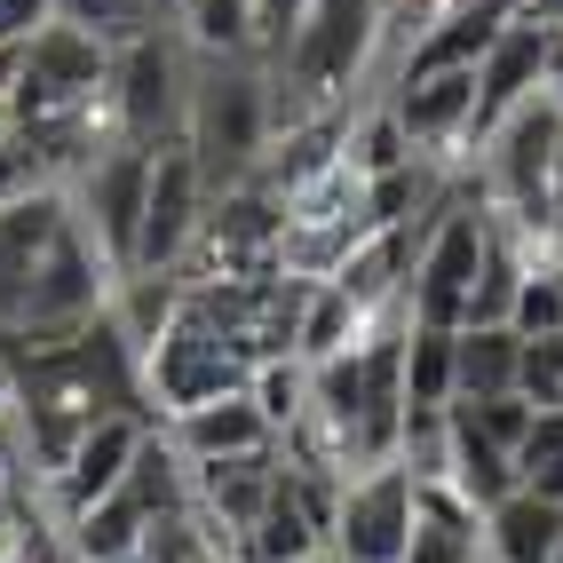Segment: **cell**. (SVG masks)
Listing matches in <instances>:
<instances>
[{"instance_id": "cell-22", "label": "cell", "mask_w": 563, "mask_h": 563, "mask_svg": "<svg viewBox=\"0 0 563 563\" xmlns=\"http://www.w3.org/2000/svg\"><path fill=\"white\" fill-rule=\"evenodd\" d=\"M365 342V318L350 310V294L342 286H310V302H302V333H294V357L302 365H325V357H342Z\"/></svg>"}, {"instance_id": "cell-17", "label": "cell", "mask_w": 563, "mask_h": 563, "mask_svg": "<svg viewBox=\"0 0 563 563\" xmlns=\"http://www.w3.org/2000/svg\"><path fill=\"white\" fill-rule=\"evenodd\" d=\"M318 548H325V523L302 508V493L286 484V461H278V493H271V508L246 523L239 563H302V555H318Z\"/></svg>"}, {"instance_id": "cell-1", "label": "cell", "mask_w": 563, "mask_h": 563, "mask_svg": "<svg viewBox=\"0 0 563 563\" xmlns=\"http://www.w3.org/2000/svg\"><path fill=\"white\" fill-rule=\"evenodd\" d=\"M120 271L96 254V239L71 222L64 191H32L0 207V357L64 350L111 310Z\"/></svg>"}, {"instance_id": "cell-6", "label": "cell", "mask_w": 563, "mask_h": 563, "mask_svg": "<svg viewBox=\"0 0 563 563\" xmlns=\"http://www.w3.org/2000/svg\"><path fill=\"white\" fill-rule=\"evenodd\" d=\"M183 96H191V48H183V32L159 24L128 41L111 56V120H120V143H143V152H159V143L183 135Z\"/></svg>"}, {"instance_id": "cell-3", "label": "cell", "mask_w": 563, "mask_h": 563, "mask_svg": "<svg viewBox=\"0 0 563 563\" xmlns=\"http://www.w3.org/2000/svg\"><path fill=\"white\" fill-rule=\"evenodd\" d=\"M278 135V96L262 56H191V96H183V152L199 159L207 191L254 183L262 152Z\"/></svg>"}, {"instance_id": "cell-24", "label": "cell", "mask_w": 563, "mask_h": 563, "mask_svg": "<svg viewBox=\"0 0 563 563\" xmlns=\"http://www.w3.org/2000/svg\"><path fill=\"white\" fill-rule=\"evenodd\" d=\"M516 493L563 508V405L532 412V429H523V444H516Z\"/></svg>"}, {"instance_id": "cell-14", "label": "cell", "mask_w": 563, "mask_h": 563, "mask_svg": "<svg viewBox=\"0 0 563 563\" xmlns=\"http://www.w3.org/2000/svg\"><path fill=\"white\" fill-rule=\"evenodd\" d=\"M159 437L175 444L183 461H231V453H271V429H262V412L239 397H214V405H191V412H175V421H159Z\"/></svg>"}, {"instance_id": "cell-32", "label": "cell", "mask_w": 563, "mask_h": 563, "mask_svg": "<svg viewBox=\"0 0 563 563\" xmlns=\"http://www.w3.org/2000/svg\"><path fill=\"white\" fill-rule=\"evenodd\" d=\"M548 231H563V143H555V222Z\"/></svg>"}, {"instance_id": "cell-36", "label": "cell", "mask_w": 563, "mask_h": 563, "mask_svg": "<svg viewBox=\"0 0 563 563\" xmlns=\"http://www.w3.org/2000/svg\"><path fill=\"white\" fill-rule=\"evenodd\" d=\"M0 484H9V476H0Z\"/></svg>"}, {"instance_id": "cell-7", "label": "cell", "mask_w": 563, "mask_h": 563, "mask_svg": "<svg viewBox=\"0 0 563 563\" xmlns=\"http://www.w3.org/2000/svg\"><path fill=\"white\" fill-rule=\"evenodd\" d=\"M143 199H152V152L143 143H111L96 167H80L64 183V207L71 222L96 239V254L111 271H135V239H143Z\"/></svg>"}, {"instance_id": "cell-5", "label": "cell", "mask_w": 563, "mask_h": 563, "mask_svg": "<svg viewBox=\"0 0 563 563\" xmlns=\"http://www.w3.org/2000/svg\"><path fill=\"white\" fill-rule=\"evenodd\" d=\"M135 365H143V412H152V421H175V412L214 405V397H239L246 373H254L191 302L167 318V333H159V342L143 350Z\"/></svg>"}, {"instance_id": "cell-28", "label": "cell", "mask_w": 563, "mask_h": 563, "mask_svg": "<svg viewBox=\"0 0 563 563\" xmlns=\"http://www.w3.org/2000/svg\"><path fill=\"white\" fill-rule=\"evenodd\" d=\"M302 24H310V0H254V56L278 64Z\"/></svg>"}, {"instance_id": "cell-13", "label": "cell", "mask_w": 563, "mask_h": 563, "mask_svg": "<svg viewBox=\"0 0 563 563\" xmlns=\"http://www.w3.org/2000/svg\"><path fill=\"white\" fill-rule=\"evenodd\" d=\"M405 563H484V516L453 493V484H412Z\"/></svg>"}, {"instance_id": "cell-31", "label": "cell", "mask_w": 563, "mask_h": 563, "mask_svg": "<svg viewBox=\"0 0 563 563\" xmlns=\"http://www.w3.org/2000/svg\"><path fill=\"white\" fill-rule=\"evenodd\" d=\"M540 96L555 103V120H563V24L548 32V80H540Z\"/></svg>"}, {"instance_id": "cell-35", "label": "cell", "mask_w": 563, "mask_h": 563, "mask_svg": "<svg viewBox=\"0 0 563 563\" xmlns=\"http://www.w3.org/2000/svg\"><path fill=\"white\" fill-rule=\"evenodd\" d=\"M555 563H563V540H555Z\"/></svg>"}, {"instance_id": "cell-19", "label": "cell", "mask_w": 563, "mask_h": 563, "mask_svg": "<svg viewBox=\"0 0 563 563\" xmlns=\"http://www.w3.org/2000/svg\"><path fill=\"white\" fill-rule=\"evenodd\" d=\"M167 24L191 56H254V0H175Z\"/></svg>"}, {"instance_id": "cell-23", "label": "cell", "mask_w": 563, "mask_h": 563, "mask_svg": "<svg viewBox=\"0 0 563 563\" xmlns=\"http://www.w3.org/2000/svg\"><path fill=\"white\" fill-rule=\"evenodd\" d=\"M246 405L262 412V429H271V437H286L310 412V365L302 357H262L246 373Z\"/></svg>"}, {"instance_id": "cell-26", "label": "cell", "mask_w": 563, "mask_h": 563, "mask_svg": "<svg viewBox=\"0 0 563 563\" xmlns=\"http://www.w3.org/2000/svg\"><path fill=\"white\" fill-rule=\"evenodd\" d=\"M508 333H516V342H555V333H563V286L548 278V262H532V278L516 286Z\"/></svg>"}, {"instance_id": "cell-11", "label": "cell", "mask_w": 563, "mask_h": 563, "mask_svg": "<svg viewBox=\"0 0 563 563\" xmlns=\"http://www.w3.org/2000/svg\"><path fill=\"white\" fill-rule=\"evenodd\" d=\"M143 437H152V412H111V421H96L64 453V468L48 476V516L71 523V516H88L96 500H111V493H120V476L135 468Z\"/></svg>"}, {"instance_id": "cell-15", "label": "cell", "mask_w": 563, "mask_h": 563, "mask_svg": "<svg viewBox=\"0 0 563 563\" xmlns=\"http://www.w3.org/2000/svg\"><path fill=\"white\" fill-rule=\"evenodd\" d=\"M555 540H563L555 500L508 493L500 508H484V563H555Z\"/></svg>"}, {"instance_id": "cell-30", "label": "cell", "mask_w": 563, "mask_h": 563, "mask_svg": "<svg viewBox=\"0 0 563 563\" xmlns=\"http://www.w3.org/2000/svg\"><path fill=\"white\" fill-rule=\"evenodd\" d=\"M16 135V48H0V143Z\"/></svg>"}, {"instance_id": "cell-27", "label": "cell", "mask_w": 563, "mask_h": 563, "mask_svg": "<svg viewBox=\"0 0 563 563\" xmlns=\"http://www.w3.org/2000/svg\"><path fill=\"white\" fill-rule=\"evenodd\" d=\"M453 412H461L476 437H493L500 453H516L523 429H532V405H523V397H484V405H453Z\"/></svg>"}, {"instance_id": "cell-33", "label": "cell", "mask_w": 563, "mask_h": 563, "mask_svg": "<svg viewBox=\"0 0 563 563\" xmlns=\"http://www.w3.org/2000/svg\"><path fill=\"white\" fill-rule=\"evenodd\" d=\"M302 563H333V555H325V548H318V555H302Z\"/></svg>"}, {"instance_id": "cell-12", "label": "cell", "mask_w": 563, "mask_h": 563, "mask_svg": "<svg viewBox=\"0 0 563 563\" xmlns=\"http://www.w3.org/2000/svg\"><path fill=\"white\" fill-rule=\"evenodd\" d=\"M540 80H548V24H532V16L516 9L500 24V41L484 48V64H476V143L493 135L516 103H532Z\"/></svg>"}, {"instance_id": "cell-20", "label": "cell", "mask_w": 563, "mask_h": 563, "mask_svg": "<svg viewBox=\"0 0 563 563\" xmlns=\"http://www.w3.org/2000/svg\"><path fill=\"white\" fill-rule=\"evenodd\" d=\"M56 24H71L80 41H96V48L120 56L128 41L159 32V24H167V9H159V0H56Z\"/></svg>"}, {"instance_id": "cell-9", "label": "cell", "mask_w": 563, "mask_h": 563, "mask_svg": "<svg viewBox=\"0 0 563 563\" xmlns=\"http://www.w3.org/2000/svg\"><path fill=\"white\" fill-rule=\"evenodd\" d=\"M405 532H412V476L397 461L342 476L333 532H325L333 563H405Z\"/></svg>"}, {"instance_id": "cell-18", "label": "cell", "mask_w": 563, "mask_h": 563, "mask_svg": "<svg viewBox=\"0 0 563 563\" xmlns=\"http://www.w3.org/2000/svg\"><path fill=\"white\" fill-rule=\"evenodd\" d=\"M444 484H453V493L484 516V508H500L516 493V453H500L493 437H476L461 412H453V476H444Z\"/></svg>"}, {"instance_id": "cell-16", "label": "cell", "mask_w": 563, "mask_h": 563, "mask_svg": "<svg viewBox=\"0 0 563 563\" xmlns=\"http://www.w3.org/2000/svg\"><path fill=\"white\" fill-rule=\"evenodd\" d=\"M516 365H523V342L508 325H461L453 333V405L516 397Z\"/></svg>"}, {"instance_id": "cell-4", "label": "cell", "mask_w": 563, "mask_h": 563, "mask_svg": "<svg viewBox=\"0 0 563 563\" xmlns=\"http://www.w3.org/2000/svg\"><path fill=\"white\" fill-rule=\"evenodd\" d=\"M484 246H493V207H484L476 183L461 175L453 199H444V207L421 222V246H412V278H405V310H412V325L461 333L468 294H476V271H484Z\"/></svg>"}, {"instance_id": "cell-29", "label": "cell", "mask_w": 563, "mask_h": 563, "mask_svg": "<svg viewBox=\"0 0 563 563\" xmlns=\"http://www.w3.org/2000/svg\"><path fill=\"white\" fill-rule=\"evenodd\" d=\"M48 24H56V0H0V48H24Z\"/></svg>"}, {"instance_id": "cell-25", "label": "cell", "mask_w": 563, "mask_h": 563, "mask_svg": "<svg viewBox=\"0 0 563 563\" xmlns=\"http://www.w3.org/2000/svg\"><path fill=\"white\" fill-rule=\"evenodd\" d=\"M397 468L412 484H444L453 476V405L444 412H405V429H397Z\"/></svg>"}, {"instance_id": "cell-10", "label": "cell", "mask_w": 563, "mask_h": 563, "mask_svg": "<svg viewBox=\"0 0 563 563\" xmlns=\"http://www.w3.org/2000/svg\"><path fill=\"white\" fill-rule=\"evenodd\" d=\"M207 175H199V159L183 152V143H159L152 152V199H143V239H135V271H152V278H167V271H183V254H191V239H199V222H207Z\"/></svg>"}, {"instance_id": "cell-2", "label": "cell", "mask_w": 563, "mask_h": 563, "mask_svg": "<svg viewBox=\"0 0 563 563\" xmlns=\"http://www.w3.org/2000/svg\"><path fill=\"white\" fill-rule=\"evenodd\" d=\"M111 412H143V365H135V350L120 342L111 318L71 333L64 350H41V357L9 365V429H16V453L41 484Z\"/></svg>"}, {"instance_id": "cell-8", "label": "cell", "mask_w": 563, "mask_h": 563, "mask_svg": "<svg viewBox=\"0 0 563 563\" xmlns=\"http://www.w3.org/2000/svg\"><path fill=\"white\" fill-rule=\"evenodd\" d=\"M271 271H278V199L262 191V183L214 191L175 278L183 286H214V278H271Z\"/></svg>"}, {"instance_id": "cell-21", "label": "cell", "mask_w": 563, "mask_h": 563, "mask_svg": "<svg viewBox=\"0 0 563 563\" xmlns=\"http://www.w3.org/2000/svg\"><path fill=\"white\" fill-rule=\"evenodd\" d=\"M444 405H453V333L405 325V412H444Z\"/></svg>"}, {"instance_id": "cell-34", "label": "cell", "mask_w": 563, "mask_h": 563, "mask_svg": "<svg viewBox=\"0 0 563 563\" xmlns=\"http://www.w3.org/2000/svg\"><path fill=\"white\" fill-rule=\"evenodd\" d=\"M159 9H167V16H175V0H159Z\"/></svg>"}]
</instances>
